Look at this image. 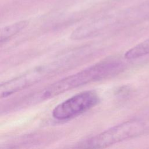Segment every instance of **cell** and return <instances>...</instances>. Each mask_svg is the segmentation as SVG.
Returning <instances> with one entry per match:
<instances>
[{
    "instance_id": "1",
    "label": "cell",
    "mask_w": 149,
    "mask_h": 149,
    "mask_svg": "<svg viewBox=\"0 0 149 149\" xmlns=\"http://www.w3.org/2000/svg\"><path fill=\"white\" fill-rule=\"evenodd\" d=\"M123 69V63L118 61H104L93 65L38 91L27 97L26 102L33 104L52 98L86 84L112 77L119 73Z\"/></svg>"
},
{
    "instance_id": "2",
    "label": "cell",
    "mask_w": 149,
    "mask_h": 149,
    "mask_svg": "<svg viewBox=\"0 0 149 149\" xmlns=\"http://www.w3.org/2000/svg\"><path fill=\"white\" fill-rule=\"evenodd\" d=\"M144 131V125L142 122L138 120H127L79 142L76 147L86 148H105L136 137L143 133Z\"/></svg>"
},
{
    "instance_id": "3",
    "label": "cell",
    "mask_w": 149,
    "mask_h": 149,
    "mask_svg": "<svg viewBox=\"0 0 149 149\" xmlns=\"http://www.w3.org/2000/svg\"><path fill=\"white\" fill-rule=\"evenodd\" d=\"M100 101L96 92L93 90L78 93L57 105L52 111L54 119L65 120L80 115L94 107Z\"/></svg>"
},
{
    "instance_id": "4",
    "label": "cell",
    "mask_w": 149,
    "mask_h": 149,
    "mask_svg": "<svg viewBox=\"0 0 149 149\" xmlns=\"http://www.w3.org/2000/svg\"><path fill=\"white\" fill-rule=\"evenodd\" d=\"M61 62L36 67L14 79L1 84V97H6L10 94L34 84L52 74L61 67Z\"/></svg>"
},
{
    "instance_id": "5",
    "label": "cell",
    "mask_w": 149,
    "mask_h": 149,
    "mask_svg": "<svg viewBox=\"0 0 149 149\" xmlns=\"http://www.w3.org/2000/svg\"><path fill=\"white\" fill-rule=\"evenodd\" d=\"M28 24V22L22 20L12 23L2 28L1 30L0 42L1 44L6 42L13 36L24 29Z\"/></svg>"
},
{
    "instance_id": "6",
    "label": "cell",
    "mask_w": 149,
    "mask_h": 149,
    "mask_svg": "<svg viewBox=\"0 0 149 149\" xmlns=\"http://www.w3.org/2000/svg\"><path fill=\"white\" fill-rule=\"evenodd\" d=\"M149 54V39L136 45L129 49L125 54L127 59H133Z\"/></svg>"
}]
</instances>
